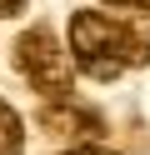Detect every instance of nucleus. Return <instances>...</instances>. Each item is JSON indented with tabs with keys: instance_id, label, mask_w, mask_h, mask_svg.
<instances>
[{
	"instance_id": "nucleus-1",
	"label": "nucleus",
	"mask_w": 150,
	"mask_h": 155,
	"mask_svg": "<svg viewBox=\"0 0 150 155\" xmlns=\"http://www.w3.org/2000/svg\"><path fill=\"white\" fill-rule=\"evenodd\" d=\"M70 60L90 75V80H115L130 65H145V45H140L130 15H105V10H75L70 15Z\"/></svg>"
},
{
	"instance_id": "nucleus-2",
	"label": "nucleus",
	"mask_w": 150,
	"mask_h": 155,
	"mask_svg": "<svg viewBox=\"0 0 150 155\" xmlns=\"http://www.w3.org/2000/svg\"><path fill=\"white\" fill-rule=\"evenodd\" d=\"M70 50H60L55 30L50 25H30L25 35L15 40V70L25 75L30 90H40L45 100H60V95H70Z\"/></svg>"
},
{
	"instance_id": "nucleus-3",
	"label": "nucleus",
	"mask_w": 150,
	"mask_h": 155,
	"mask_svg": "<svg viewBox=\"0 0 150 155\" xmlns=\"http://www.w3.org/2000/svg\"><path fill=\"white\" fill-rule=\"evenodd\" d=\"M40 125L55 135H100V115L95 110H80L70 95H60V105H40Z\"/></svg>"
},
{
	"instance_id": "nucleus-4",
	"label": "nucleus",
	"mask_w": 150,
	"mask_h": 155,
	"mask_svg": "<svg viewBox=\"0 0 150 155\" xmlns=\"http://www.w3.org/2000/svg\"><path fill=\"white\" fill-rule=\"evenodd\" d=\"M25 150V125H20L15 105L0 100V155H20Z\"/></svg>"
},
{
	"instance_id": "nucleus-5",
	"label": "nucleus",
	"mask_w": 150,
	"mask_h": 155,
	"mask_svg": "<svg viewBox=\"0 0 150 155\" xmlns=\"http://www.w3.org/2000/svg\"><path fill=\"white\" fill-rule=\"evenodd\" d=\"M25 10V0H0V15H20Z\"/></svg>"
},
{
	"instance_id": "nucleus-6",
	"label": "nucleus",
	"mask_w": 150,
	"mask_h": 155,
	"mask_svg": "<svg viewBox=\"0 0 150 155\" xmlns=\"http://www.w3.org/2000/svg\"><path fill=\"white\" fill-rule=\"evenodd\" d=\"M60 155H110V150H95V145H75V150H60Z\"/></svg>"
},
{
	"instance_id": "nucleus-7",
	"label": "nucleus",
	"mask_w": 150,
	"mask_h": 155,
	"mask_svg": "<svg viewBox=\"0 0 150 155\" xmlns=\"http://www.w3.org/2000/svg\"><path fill=\"white\" fill-rule=\"evenodd\" d=\"M105 5H130V0H105Z\"/></svg>"
}]
</instances>
